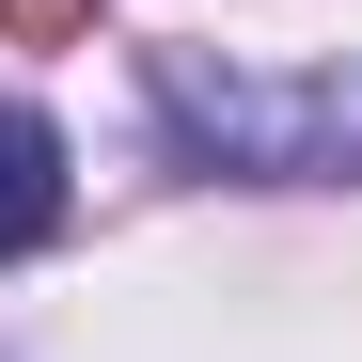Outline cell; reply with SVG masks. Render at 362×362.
<instances>
[{
	"instance_id": "1",
	"label": "cell",
	"mask_w": 362,
	"mask_h": 362,
	"mask_svg": "<svg viewBox=\"0 0 362 362\" xmlns=\"http://www.w3.org/2000/svg\"><path fill=\"white\" fill-rule=\"evenodd\" d=\"M158 127L205 173H252V189H346L362 79H252V64H205V47H158Z\"/></svg>"
},
{
	"instance_id": "2",
	"label": "cell",
	"mask_w": 362,
	"mask_h": 362,
	"mask_svg": "<svg viewBox=\"0 0 362 362\" xmlns=\"http://www.w3.org/2000/svg\"><path fill=\"white\" fill-rule=\"evenodd\" d=\"M47 236H64V127L32 95H0V268L47 252Z\"/></svg>"
},
{
	"instance_id": "3",
	"label": "cell",
	"mask_w": 362,
	"mask_h": 362,
	"mask_svg": "<svg viewBox=\"0 0 362 362\" xmlns=\"http://www.w3.org/2000/svg\"><path fill=\"white\" fill-rule=\"evenodd\" d=\"M0 16H16V32H64V16H79V0H0Z\"/></svg>"
}]
</instances>
